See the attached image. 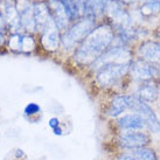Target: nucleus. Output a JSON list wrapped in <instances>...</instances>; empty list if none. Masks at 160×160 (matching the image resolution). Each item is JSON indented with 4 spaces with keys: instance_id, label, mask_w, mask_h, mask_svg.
<instances>
[{
    "instance_id": "nucleus-6",
    "label": "nucleus",
    "mask_w": 160,
    "mask_h": 160,
    "mask_svg": "<svg viewBox=\"0 0 160 160\" xmlns=\"http://www.w3.org/2000/svg\"><path fill=\"white\" fill-rule=\"evenodd\" d=\"M120 145L126 150H134L147 147L151 142V137L146 132L142 130H132V131H124L119 136Z\"/></svg>"
},
{
    "instance_id": "nucleus-10",
    "label": "nucleus",
    "mask_w": 160,
    "mask_h": 160,
    "mask_svg": "<svg viewBox=\"0 0 160 160\" xmlns=\"http://www.w3.org/2000/svg\"><path fill=\"white\" fill-rule=\"evenodd\" d=\"M47 5H48L49 12L52 14L54 22L56 23L58 29L67 28L70 19L68 17L67 11H66L64 6L62 5V2L60 0H48Z\"/></svg>"
},
{
    "instance_id": "nucleus-23",
    "label": "nucleus",
    "mask_w": 160,
    "mask_h": 160,
    "mask_svg": "<svg viewBox=\"0 0 160 160\" xmlns=\"http://www.w3.org/2000/svg\"><path fill=\"white\" fill-rule=\"evenodd\" d=\"M0 15H1V14H0Z\"/></svg>"
},
{
    "instance_id": "nucleus-8",
    "label": "nucleus",
    "mask_w": 160,
    "mask_h": 160,
    "mask_svg": "<svg viewBox=\"0 0 160 160\" xmlns=\"http://www.w3.org/2000/svg\"><path fill=\"white\" fill-rule=\"evenodd\" d=\"M105 11H108L109 17L115 22L116 29L117 28H130L131 27V17L126 12V9L123 7V5L119 4L116 0H111Z\"/></svg>"
},
{
    "instance_id": "nucleus-11",
    "label": "nucleus",
    "mask_w": 160,
    "mask_h": 160,
    "mask_svg": "<svg viewBox=\"0 0 160 160\" xmlns=\"http://www.w3.org/2000/svg\"><path fill=\"white\" fill-rule=\"evenodd\" d=\"M159 92L160 88L158 83L154 80H148L140 83V85L138 87L136 96L144 102L151 103L157 101V98L159 97Z\"/></svg>"
},
{
    "instance_id": "nucleus-17",
    "label": "nucleus",
    "mask_w": 160,
    "mask_h": 160,
    "mask_svg": "<svg viewBox=\"0 0 160 160\" xmlns=\"http://www.w3.org/2000/svg\"><path fill=\"white\" fill-rule=\"evenodd\" d=\"M60 1L62 2V5L64 6L66 11H67L68 17L70 19V21H74L75 19L78 18L80 12H78V9H77L75 0H60Z\"/></svg>"
},
{
    "instance_id": "nucleus-4",
    "label": "nucleus",
    "mask_w": 160,
    "mask_h": 160,
    "mask_svg": "<svg viewBox=\"0 0 160 160\" xmlns=\"http://www.w3.org/2000/svg\"><path fill=\"white\" fill-rule=\"evenodd\" d=\"M132 61V55L129 48L125 46H115L111 48L107 49L99 58L93 62V66L96 69L103 67L105 64L110 63H131Z\"/></svg>"
},
{
    "instance_id": "nucleus-2",
    "label": "nucleus",
    "mask_w": 160,
    "mask_h": 160,
    "mask_svg": "<svg viewBox=\"0 0 160 160\" xmlns=\"http://www.w3.org/2000/svg\"><path fill=\"white\" fill-rule=\"evenodd\" d=\"M95 28V18L85 17L84 19H81L77 22H75L70 28L61 38L63 47L66 49H71L75 47V45L80 43L89 35Z\"/></svg>"
},
{
    "instance_id": "nucleus-18",
    "label": "nucleus",
    "mask_w": 160,
    "mask_h": 160,
    "mask_svg": "<svg viewBox=\"0 0 160 160\" xmlns=\"http://www.w3.org/2000/svg\"><path fill=\"white\" fill-rule=\"evenodd\" d=\"M25 111H26L27 115H32V113H34V112L39 111V107H38L36 104H34V103H32V104H29V105L26 108Z\"/></svg>"
},
{
    "instance_id": "nucleus-19",
    "label": "nucleus",
    "mask_w": 160,
    "mask_h": 160,
    "mask_svg": "<svg viewBox=\"0 0 160 160\" xmlns=\"http://www.w3.org/2000/svg\"><path fill=\"white\" fill-rule=\"evenodd\" d=\"M117 160H134V159L130 153H124V154H122V156L118 157Z\"/></svg>"
},
{
    "instance_id": "nucleus-22",
    "label": "nucleus",
    "mask_w": 160,
    "mask_h": 160,
    "mask_svg": "<svg viewBox=\"0 0 160 160\" xmlns=\"http://www.w3.org/2000/svg\"><path fill=\"white\" fill-rule=\"evenodd\" d=\"M158 36H159V38H160V31H159V33H158Z\"/></svg>"
},
{
    "instance_id": "nucleus-21",
    "label": "nucleus",
    "mask_w": 160,
    "mask_h": 160,
    "mask_svg": "<svg viewBox=\"0 0 160 160\" xmlns=\"http://www.w3.org/2000/svg\"><path fill=\"white\" fill-rule=\"evenodd\" d=\"M4 43V36L1 35V33H0V46Z\"/></svg>"
},
{
    "instance_id": "nucleus-12",
    "label": "nucleus",
    "mask_w": 160,
    "mask_h": 160,
    "mask_svg": "<svg viewBox=\"0 0 160 160\" xmlns=\"http://www.w3.org/2000/svg\"><path fill=\"white\" fill-rule=\"evenodd\" d=\"M132 105V95H118L113 97L108 110V115L111 117H118L126 110L131 109Z\"/></svg>"
},
{
    "instance_id": "nucleus-9",
    "label": "nucleus",
    "mask_w": 160,
    "mask_h": 160,
    "mask_svg": "<svg viewBox=\"0 0 160 160\" xmlns=\"http://www.w3.org/2000/svg\"><path fill=\"white\" fill-rule=\"evenodd\" d=\"M138 54L140 58L160 67V42H157V41L144 42L139 46Z\"/></svg>"
},
{
    "instance_id": "nucleus-5",
    "label": "nucleus",
    "mask_w": 160,
    "mask_h": 160,
    "mask_svg": "<svg viewBox=\"0 0 160 160\" xmlns=\"http://www.w3.org/2000/svg\"><path fill=\"white\" fill-rule=\"evenodd\" d=\"M131 109L136 111L137 113L142 116L145 123H146V128L152 132H159L160 131V122L157 117L156 112L152 109L146 102L142 101L140 98H138L136 95H132V105Z\"/></svg>"
},
{
    "instance_id": "nucleus-7",
    "label": "nucleus",
    "mask_w": 160,
    "mask_h": 160,
    "mask_svg": "<svg viewBox=\"0 0 160 160\" xmlns=\"http://www.w3.org/2000/svg\"><path fill=\"white\" fill-rule=\"evenodd\" d=\"M129 71L131 72V75L133 76V78L139 80L140 82L153 80L158 72L154 64L147 62L140 58L131 61Z\"/></svg>"
},
{
    "instance_id": "nucleus-16",
    "label": "nucleus",
    "mask_w": 160,
    "mask_h": 160,
    "mask_svg": "<svg viewBox=\"0 0 160 160\" xmlns=\"http://www.w3.org/2000/svg\"><path fill=\"white\" fill-rule=\"evenodd\" d=\"M160 12V0H146L140 6V13L142 17L148 18Z\"/></svg>"
},
{
    "instance_id": "nucleus-20",
    "label": "nucleus",
    "mask_w": 160,
    "mask_h": 160,
    "mask_svg": "<svg viewBox=\"0 0 160 160\" xmlns=\"http://www.w3.org/2000/svg\"><path fill=\"white\" fill-rule=\"evenodd\" d=\"M116 1H118L122 5H131L133 4V2H136L137 0H116Z\"/></svg>"
},
{
    "instance_id": "nucleus-15",
    "label": "nucleus",
    "mask_w": 160,
    "mask_h": 160,
    "mask_svg": "<svg viewBox=\"0 0 160 160\" xmlns=\"http://www.w3.org/2000/svg\"><path fill=\"white\" fill-rule=\"evenodd\" d=\"M129 153L133 157L134 160H158V157H157L154 150L148 148V147L130 150Z\"/></svg>"
},
{
    "instance_id": "nucleus-1",
    "label": "nucleus",
    "mask_w": 160,
    "mask_h": 160,
    "mask_svg": "<svg viewBox=\"0 0 160 160\" xmlns=\"http://www.w3.org/2000/svg\"><path fill=\"white\" fill-rule=\"evenodd\" d=\"M115 39L113 29L109 25H101L82 41L75 52V61L81 64H91L102 55Z\"/></svg>"
},
{
    "instance_id": "nucleus-3",
    "label": "nucleus",
    "mask_w": 160,
    "mask_h": 160,
    "mask_svg": "<svg viewBox=\"0 0 160 160\" xmlns=\"http://www.w3.org/2000/svg\"><path fill=\"white\" fill-rule=\"evenodd\" d=\"M130 69V63H110L97 69L98 84L103 88L113 87L124 77Z\"/></svg>"
},
{
    "instance_id": "nucleus-13",
    "label": "nucleus",
    "mask_w": 160,
    "mask_h": 160,
    "mask_svg": "<svg viewBox=\"0 0 160 160\" xmlns=\"http://www.w3.org/2000/svg\"><path fill=\"white\" fill-rule=\"evenodd\" d=\"M118 126L124 131H132V130H142L146 128V123L142 116L134 112L122 116L118 119Z\"/></svg>"
},
{
    "instance_id": "nucleus-14",
    "label": "nucleus",
    "mask_w": 160,
    "mask_h": 160,
    "mask_svg": "<svg viewBox=\"0 0 160 160\" xmlns=\"http://www.w3.org/2000/svg\"><path fill=\"white\" fill-rule=\"evenodd\" d=\"M58 42H60V35H58V28L54 20L50 23H48L43 29V35H42V43L43 47L48 50H55L58 48Z\"/></svg>"
}]
</instances>
